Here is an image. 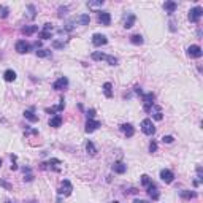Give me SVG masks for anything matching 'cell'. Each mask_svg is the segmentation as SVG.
<instances>
[{
    "instance_id": "obj_42",
    "label": "cell",
    "mask_w": 203,
    "mask_h": 203,
    "mask_svg": "<svg viewBox=\"0 0 203 203\" xmlns=\"http://www.w3.org/2000/svg\"><path fill=\"white\" fill-rule=\"evenodd\" d=\"M11 170H18V165H16V156H11Z\"/></svg>"
},
{
    "instance_id": "obj_48",
    "label": "cell",
    "mask_w": 203,
    "mask_h": 203,
    "mask_svg": "<svg viewBox=\"0 0 203 203\" xmlns=\"http://www.w3.org/2000/svg\"><path fill=\"white\" fill-rule=\"evenodd\" d=\"M7 203H11V201H7Z\"/></svg>"
},
{
    "instance_id": "obj_17",
    "label": "cell",
    "mask_w": 203,
    "mask_h": 203,
    "mask_svg": "<svg viewBox=\"0 0 203 203\" xmlns=\"http://www.w3.org/2000/svg\"><path fill=\"white\" fill-rule=\"evenodd\" d=\"M135 14L133 13H129L127 14V18H125V22H124V27L125 29H130V27H133V24H135Z\"/></svg>"
},
{
    "instance_id": "obj_7",
    "label": "cell",
    "mask_w": 203,
    "mask_h": 203,
    "mask_svg": "<svg viewBox=\"0 0 203 203\" xmlns=\"http://www.w3.org/2000/svg\"><path fill=\"white\" fill-rule=\"evenodd\" d=\"M107 43H108L107 35H103V34H94V35H92V44H94V46L100 48V46H105Z\"/></svg>"
},
{
    "instance_id": "obj_41",
    "label": "cell",
    "mask_w": 203,
    "mask_h": 203,
    "mask_svg": "<svg viewBox=\"0 0 203 203\" xmlns=\"http://www.w3.org/2000/svg\"><path fill=\"white\" fill-rule=\"evenodd\" d=\"M43 30H48V32H53V24H51V22H46V24L43 25Z\"/></svg>"
},
{
    "instance_id": "obj_27",
    "label": "cell",
    "mask_w": 203,
    "mask_h": 203,
    "mask_svg": "<svg viewBox=\"0 0 203 203\" xmlns=\"http://www.w3.org/2000/svg\"><path fill=\"white\" fill-rule=\"evenodd\" d=\"M8 14H10V8L5 5H0V16L5 19V18H8Z\"/></svg>"
},
{
    "instance_id": "obj_12",
    "label": "cell",
    "mask_w": 203,
    "mask_h": 203,
    "mask_svg": "<svg viewBox=\"0 0 203 203\" xmlns=\"http://www.w3.org/2000/svg\"><path fill=\"white\" fill-rule=\"evenodd\" d=\"M100 127V122L98 121H94V119H87V122H86V127H84V130L87 132V133H92V132H95L97 129Z\"/></svg>"
},
{
    "instance_id": "obj_45",
    "label": "cell",
    "mask_w": 203,
    "mask_h": 203,
    "mask_svg": "<svg viewBox=\"0 0 203 203\" xmlns=\"http://www.w3.org/2000/svg\"><path fill=\"white\" fill-rule=\"evenodd\" d=\"M135 94H140V95H143V91H141V87H140V86H137V87H135Z\"/></svg>"
},
{
    "instance_id": "obj_37",
    "label": "cell",
    "mask_w": 203,
    "mask_h": 203,
    "mask_svg": "<svg viewBox=\"0 0 203 203\" xmlns=\"http://www.w3.org/2000/svg\"><path fill=\"white\" fill-rule=\"evenodd\" d=\"M64 108H65V100H64V98H60V100H59V105L56 107V110H57V111H62Z\"/></svg>"
},
{
    "instance_id": "obj_49",
    "label": "cell",
    "mask_w": 203,
    "mask_h": 203,
    "mask_svg": "<svg viewBox=\"0 0 203 203\" xmlns=\"http://www.w3.org/2000/svg\"><path fill=\"white\" fill-rule=\"evenodd\" d=\"M30 203H35V201H30Z\"/></svg>"
},
{
    "instance_id": "obj_46",
    "label": "cell",
    "mask_w": 203,
    "mask_h": 203,
    "mask_svg": "<svg viewBox=\"0 0 203 203\" xmlns=\"http://www.w3.org/2000/svg\"><path fill=\"white\" fill-rule=\"evenodd\" d=\"M133 203H149V201H146V200H138V198H137Z\"/></svg>"
},
{
    "instance_id": "obj_13",
    "label": "cell",
    "mask_w": 203,
    "mask_h": 203,
    "mask_svg": "<svg viewBox=\"0 0 203 203\" xmlns=\"http://www.w3.org/2000/svg\"><path fill=\"white\" fill-rule=\"evenodd\" d=\"M121 130L124 132V135H125L127 138H130V137L135 135V129H133V125L129 124V122H127V124H122V125H121Z\"/></svg>"
},
{
    "instance_id": "obj_44",
    "label": "cell",
    "mask_w": 203,
    "mask_h": 203,
    "mask_svg": "<svg viewBox=\"0 0 203 203\" xmlns=\"http://www.w3.org/2000/svg\"><path fill=\"white\" fill-rule=\"evenodd\" d=\"M0 186H3V187H7V189H10V184H8L7 181H3V180H0Z\"/></svg>"
},
{
    "instance_id": "obj_2",
    "label": "cell",
    "mask_w": 203,
    "mask_h": 203,
    "mask_svg": "<svg viewBox=\"0 0 203 203\" xmlns=\"http://www.w3.org/2000/svg\"><path fill=\"white\" fill-rule=\"evenodd\" d=\"M141 130H143L144 135L152 137V135L156 133V127H154V124H152L151 119H143L141 121Z\"/></svg>"
},
{
    "instance_id": "obj_34",
    "label": "cell",
    "mask_w": 203,
    "mask_h": 203,
    "mask_svg": "<svg viewBox=\"0 0 203 203\" xmlns=\"http://www.w3.org/2000/svg\"><path fill=\"white\" fill-rule=\"evenodd\" d=\"M24 181H27V183L34 181V174H32V171H29V173H24Z\"/></svg>"
},
{
    "instance_id": "obj_15",
    "label": "cell",
    "mask_w": 203,
    "mask_h": 203,
    "mask_svg": "<svg viewBox=\"0 0 203 203\" xmlns=\"http://www.w3.org/2000/svg\"><path fill=\"white\" fill-rule=\"evenodd\" d=\"M62 125V116L60 114H54L53 117L49 119V127H54V129H57V127Z\"/></svg>"
},
{
    "instance_id": "obj_8",
    "label": "cell",
    "mask_w": 203,
    "mask_h": 203,
    "mask_svg": "<svg viewBox=\"0 0 203 203\" xmlns=\"http://www.w3.org/2000/svg\"><path fill=\"white\" fill-rule=\"evenodd\" d=\"M160 180H162L165 184H171V183H173V180H174V174H173V171H171V170L164 168V170H160Z\"/></svg>"
},
{
    "instance_id": "obj_1",
    "label": "cell",
    "mask_w": 203,
    "mask_h": 203,
    "mask_svg": "<svg viewBox=\"0 0 203 203\" xmlns=\"http://www.w3.org/2000/svg\"><path fill=\"white\" fill-rule=\"evenodd\" d=\"M154 100H156V94H154V92L143 94V110H144L146 113H151V111H152Z\"/></svg>"
},
{
    "instance_id": "obj_16",
    "label": "cell",
    "mask_w": 203,
    "mask_h": 203,
    "mask_svg": "<svg viewBox=\"0 0 203 203\" xmlns=\"http://www.w3.org/2000/svg\"><path fill=\"white\" fill-rule=\"evenodd\" d=\"M176 8H178V3H176V2H173V0H168V2H165V3H164V10H165L168 14L174 13V11H176Z\"/></svg>"
},
{
    "instance_id": "obj_21",
    "label": "cell",
    "mask_w": 203,
    "mask_h": 203,
    "mask_svg": "<svg viewBox=\"0 0 203 203\" xmlns=\"http://www.w3.org/2000/svg\"><path fill=\"white\" fill-rule=\"evenodd\" d=\"M86 151H87L89 156H95L97 154V148L94 146L92 141H86Z\"/></svg>"
},
{
    "instance_id": "obj_35",
    "label": "cell",
    "mask_w": 203,
    "mask_h": 203,
    "mask_svg": "<svg viewBox=\"0 0 203 203\" xmlns=\"http://www.w3.org/2000/svg\"><path fill=\"white\" fill-rule=\"evenodd\" d=\"M173 140H174V138H173L171 135H164V137H162V141H164V143H167V144L173 143Z\"/></svg>"
},
{
    "instance_id": "obj_31",
    "label": "cell",
    "mask_w": 203,
    "mask_h": 203,
    "mask_svg": "<svg viewBox=\"0 0 203 203\" xmlns=\"http://www.w3.org/2000/svg\"><path fill=\"white\" fill-rule=\"evenodd\" d=\"M27 10H29V18H30V19H34V18L37 16V10H35V7H34V5H29V7H27Z\"/></svg>"
},
{
    "instance_id": "obj_22",
    "label": "cell",
    "mask_w": 203,
    "mask_h": 203,
    "mask_svg": "<svg viewBox=\"0 0 203 203\" xmlns=\"http://www.w3.org/2000/svg\"><path fill=\"white\" fill-rule=\"evenodd\" d=\"M103 94H105V97H108V98L113 97V86H111V83H105V84H103Z\"/></svg>"
},
{
    "instance_id": "obj_25",
    "label": "cell",
    "mask_w": 203,
    "mask_h": 203,
    "mask_svg": "<svg viewBox=\"0 0 203 203\" xmlns=\"http://www.w3.org/2000/svg\"><path fill=\"white\" fill-rule=\"evenodd\" d=\"M78 22H80L81 25H89V22H91V16H89V14H81V16L78 18Z\"/></svg>"
},
{
    "instance_id": "obj_18",
    "label": "cell",
    "mask_w": 203,
    "mask_h": 203,
    "mask_svg": "<svg viewBox=\"0 0 203 203\" xmlns=\"http://www.w3.org/2000/svg\"><path fill=\"white\" fill-rule=\"evenodd\" d=\"M3 80H5L7 83H13V81L16 80V71H14V70H5Z\"/></svg>"
},
{
    "instance_id": "obj_23",
    "label": "cell",
    "mask_w": 203,
    "mask_h": 203,
    "mask_svg": "<svg viewBox=\"0 0 203 203\" xmlns=\"http://www.w3.org/2000/svg\"><path fill=\"white\" fill-rule=\"evenodd\" d=\"M180 195H181V198H184V200H190V198H195V197H197V194H195V192H190V190H181Z\"/></svg>"
},
{
    "instance_id": "obj_32",
    "label": "cell",
    "mask_w": 203,
    "mask_h": 203,
    "mask_svg": "<svg viewBox=\"0 0 203 203\" xmlns=\"http://www.w3.org/2000/svg\"><path fill=\"white\" fill-rule=\"evenodd\" d=\"M156 110H157V111H156L154 114H152V117H154L156 121H162V119H164V114H162V111H160L159 108H156Z\"/></svg>"
},
{
    "instance_id": "obj_19",
    "label": "cell",
    "mask_w": 203,
    "mask_h": 203,
    "mask_svg": "<svg viewBox=\"0 0 203 203\" xmlns=\"http://www.w3.org/2000/svg\"><path fill=\"white\" fill-rule=\"evenodd\" d=\"M24 117L27 121H30V122H37L38 121V116H35V113L32 110H25L24 111Z\"/></svg>"
},
{
    "instance_id": "obj_10",
    "label": "cell",
    "mask_w": 203,
    "mask_h": 203,
    "mask_svg": "<svg viewBox=\"0 0 203 203\" xmlns=\"http://www.w3.org/2000/svg\"><path fill=\"white\" fill-rule=\"evenodd\" d=\"M68 87V80L65 78V76H60V78L53 84V89L54 91H64V89H67Z\"/></svg>"
},
{
    "instance_id": "obj_28",
    "label": "cell",
    "mask_w": 203,
    "mask_h": 203,
    "mask_svg": "<svg viewBox=\"0 0 203 203\" xmlns=\"http://www.w3.org/2000/svg\"><path fill=\"white\" fill-rule=\"evenodd\" d=\"M94 60H105L107 59V54H103V53H92V56H91Z\"/></svg>"
},
{
    "instance_id": "obj_30",
    "label": "cell",
    "mask_w": 203,
    "mask_h": 203,
    "mask_svg": "<svg viewBox=\"0 0 203 203\" xmlns=\"http://www.w3.org/2000/svg\"><path fill=\"white\" fill-rule=\"evenodd\" d=\"M152 181H151V178L148 174H141V186H149Z\"/></svg>"
},
{
    "instance_id": "obj_39",
    "label": "cell",
    "mask_w": 203,
    "mask_h": 203,
    "mask_svg": "<svg viewBox=\"0 0 203 203\" xmlns=\"http://www.w3.org/2000/svg\"><path fill=\"white\" fill-rule=\"evenodd\" d=\"M103 5V0H97V2H87V7H100Z\"/></svg>"
},
{
    "instance_id": "obj_14",
    "label": "cell",
    "mask_w": 203,
    "mask_h": 203,
    "mask_svg": "<svg viewBox=\"0 0 203 203\" xmlns=\"http://www.w3.org/2000/svg\"><path fill=\"white\" fill-rule=\"evenodd\" d=\"M111 168H113V171L117 173V174H124V173L127 171V165H125L124 162H114Z\"/></svg>"
},
{
    "instance_id": "obj_38",
    "label": "cell",
    "mask_w": 203,
    "mask_h": 203,
    "mask_svg": "<svg viewBox=\"0 0 203 203\" xmlns=\"http://www.w3.org/2000/svg\"><path fill=\"white\" fill-rule=\"evenodd\" d=\"M197 178H198V180H197L198 183H201V181H203V174H201V167H200V165L197 167Z\"/></svg>"
},
{
    "instance_id": "obj_29",
    "label": "cell",
    "mask_w": 203,
    "mask_h": 203,
    "mask_svg": "<svg viewBox=\"0 0 203 203\" xmlns=\"http://www.w3.org/2000/svg\"><path fill=\"white\" fill-rule=\"evenodd\" d=\"M38 38H41V40H49V38H53V37H51V32H48V30H41V32L38 34Z\"/></svg>"
},
{
    "instance_id": "obj_40",
    "label": "cell",
    "mask_w": 203,
    "mask_h": 203,
    "mask_svg": "<svg viewBox=\"0 0 203 203\" xmlns=\"http://www.w3.org/2000/svg\"><path fill=\"white\" fill-rule=\"evenodd\" d=\"M86 116H87V119H94V116H95V110H94V108H91V110H87V113H86Z\"/></svg>"
},
{
    "instance_id": "obj_36",
    "label": "cell",
    "mask_w": 203,
    "mask_h": 203,
    "mask_svg": "<svg viewBox=\"0 0 203 203\" xmlns=\"http://www.w3.org/2000/svg\"><path fill=\"white\" fill-rule=\"evenodd\" d=\"M156 151H157V143L152 140V141L149 143V152H156Z\"/></svg>"
},
{
    "instance_id": "obj_11",
    "label": "cell",
    "mask_w": 203,
    "mask_h": 203,
    "mask_svg": "<svg viewBox=\"0 0 203 203\" xmlns=\"http://www.w3.org/2000/svg\"><path fill=\"white\" fill-rule=\"evenodd\" d=\"M98 22L102 25H110L111 24V14L108 11H98Z\"/></svg>"
},
{
    "instance_id": "obj_9",
    "label": "cell",
    "mask_w": 203,
    "mask_h": 203,
    "mask_svg": "<svg viewBox=\"0 0 203 203\" xmlns=\"http://www.w3.org/2000/svg\"><path fill=\"white\" fill-rule=\"evenodd\" d=\"M148 187V195L152 198V200H159V197H160V192H159V189H157V186L154 184V183H151L149 186H146Z\"/></svg>"
},
{
    "instance_id": "obj_6",
    "label": "cell",
    "mask_w": 203,
    "mask_h": 203,
    "mask_svg": "<svg viewBox=\"0 0 203 203\" xmlns=\"http://www.w3.org/2000/svg\"><path fill=\"white\" fill-rule=\"evenodd\" d=\"M14 49L18 51L19 54H27L30 51V44L25 41V40H18L16 44H14Z\"/></svg>"
},
{
    "instance_id": "obj_43",
    "label": "cell",
    "mask_w": 203,
    "mask_h": 203,
    "mask_svg": "<svg viewBox=\"0 0 203 203\" xmlns=\"http://www.w3.org/2000/svg\"><path fill=\"white\" fill-rule=\"evenodd\" d=\"M53 46H54V48H64V43H60V41H53Z\"/></svg>"
},
{
    "instance_id": "obj_33",
    "label": "cell",
    "mask_w": 203,
    "mask_h": 203,
    "mask_svg": "<svg viewBox=\"0 0 203 203\" xmlns=\"http://www.w3.org/2000/svg\"><path fill=\"white\" fill-rule=\"evenodd\" d=\"M110 65H117V59L114 57V56H107V59H105Z\"/></svg>"
},
{
    "instance_id": "obj_3",
    "label": "cell",
    "mask_w": 203,
    "mask_h": 203,
    "mask_svg": "<svg viewBox=\"0 0 203 203\" xmlns=\"http://www.w3.org/2000/svg\"><path fill=\"white\" fill-rule=\"evenodd\" d=\"M201 16H203V8H201V7H194V8H190V10H189V14H187V18H189L190 22H198Z\"/></svg>"
},
{
    "instance_id": "obj_24",
    "label": "cell",
    "mask_w": 203,
    "mask_h": 203,
    "mask_svg": "<svg viewBox=\"0 0 203 203\" xmlns=\"http://www.w3.org/2000/svg\"><path fill=\"white\" fill-rule=\"evenodd\" d=\"M130 41H132L133 44H137V46H140V44H143V43H144V40H143V37H141L140 34L132 35V37H130Z\"/></svg>"
},
{
    "instance_id": "obj_20",
    "label": "cell",
    "mask_w": 203,
    "mask_h": 203,
    "mask_svg": "<svg viewBox=\"0 0 203 203\" xmlns=\"http://www.w3.org/2000/svg\"><path fill=\"white\" fill-rule=\"evenodd\" d=\"M37 30H38V25H25L22 29V34L24 35H34Z\"/></svg>"
},
{
    "instance_id": "obj_26",
    "label": "cell",
    "mask_w": 203,
    "mask_h": 203,
    "mask_svg": "<svg viewBox=\"0 0 203 203\" xmlns=\"http://www.w3.org/2000/svg\"><path fill=\"white\" fill-rule=\"evenodd\" d=\"M37 57H49L51 56V49H37Z\"/></svg>"
},
{
    "instance_id": "obj_5",
    "label": "cell",
    "mask_w": 203,
    "mask_h": 203,
    "mask_svg": "<svg viewBox=\"0 0 203 203\" xmlns=\"http://www.w3.org/2000/svg\"><path fill=\"white\" fill-rule=\"evenodd\" d=\"M71 192H73V186H71V183H70L68 180H64L62 184H60V187H59V194L64 195V197H70Z\"/></svg>"
},
{
    "instance_id": "obj_47",
    "label": "cell",
    "mask_w": 203,
    "mask_h": 203,
    "mask_svg": "<svg viewBox=\"0 0 203 203\" xmlns=\"http://www.w3.org/2000/svg\"><path fill=\"white\" fill-rule=\"evenodd\" d=\"M2 164H3V162H2V159H0V167H2Z\"/></svg>"
},
{
    "instance_id": "obj_4",
    "label": "cell",
    "mask_w": 203,
    "mask_h": 203,
    "mask_svg": "<svg viewBox=\"0 0 203 203\" xmlns=\"http://www.w3.org/2000/svg\"><path fill=\"white\" fill-rule=\"evenodd\" d=\"M201 54H203V51H201V48H200L198 44H190V46L187 48V56H189L190 59H200Z\"/></svg>"
}]
</instances>
